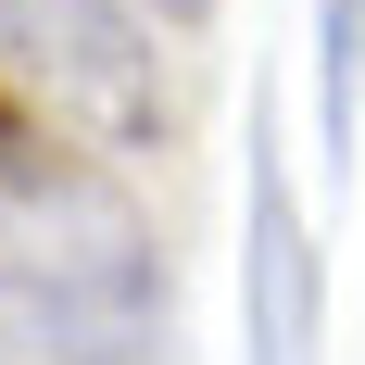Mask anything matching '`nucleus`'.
<instances>
[{"label": "nucleus", "instance_id": "39448f33", "mask_svg": "<svg viewBox=\"0 0 365 365\" xmlns=\"http://www.w3.org/2000/svg\"><path fill=\"white\" fill-rule=\"evenodd\" d=\"M13 126H38V113H26V101H13V88H0V139H13Z\"/></svg>", "mask_w": 365, "mask_h": 365}, {"label": "nucleus", "instance_id": "7ed1b4c3", "mask_svg": "<svg viewBox=\"0 0 365 365\" xmlns=\"http://www.w3.org/2000/svg\"><path fill=\"white\" fill-rule=\"evenodd\" d=\"M240 328H252V365H315L328 340V264L264 113H252V177H240Z\"/></svg>", "mask_w": 365, "mask_h": 365}, {"label": "nucleus", "instance_id": "f257e3e1", "mask_svg": "<svg viewBox=\"0 0 365 365\" xmlns=\"http://www.w3.org/2000/svg\"><path fill=\"white\" fill-rule=\"evenodd\" d=\"M0 353L26 365H177V290L139 202L51 151V126L0 139Z\"/></svg>", "mask_w": 365, "mask_h": 365}, {"label": "nucleus", "instance_id": "20e7f679", "mask_svg": "<svg viewBox=\"0 0 365 365\" xmlns=\"http://www.w3.org/2000/svg\"><path fill=\"white\" fill-rule=\"evenodd\" d=\"M353 76H365V0H315V113L340 164H353Z\"/></svg>", "mask_w": 365, "mask_h": 365}, {"label": "nucleus", "instance_id": "f03ea898", "mask_svg": "<svg viewBox=\"0 0 365 365\" xmlns=\"http://www.w3.org/2000/svg\"><path fill=\"white\" fill-rule=\"evenodd\" d=\"M0 51L76 113L101 126L113 151H151L164 139V51L126 0H0Z\"/></svg>", "mask_w": 365, "mask_h": 365}]
</instances>
